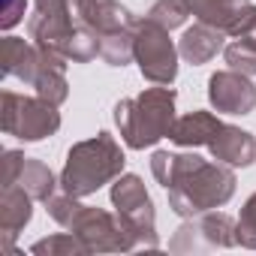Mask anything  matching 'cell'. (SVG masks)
<instances>
[{"mask_svg": "<svg viewBox=\"0 0 256 256\" xmlns=\"http://www.w3.org/2000/svg\"><path fill=\"white\" fill-rule=\"evenodd\" d=\"M157 181L169 193V205L181 217H196L202 211L220 208L235 193V175L226 163H208L199 154H169L157 151L151 157Z\"/></svg>", "mask_w": 256, "mask_h": 256, "instance_id": "1", "label": "cell"}, {"mask_svg": "<svg viewBox=\"0 0 256 256\" xmlns=\"http://www.w3.org/2000/svg\"><path fill=\"white\" fill-rule=\"evenodd\" d=\"M235 244L256 250V193L244 202L241 217L235 220Z\"/></svg>", "mask_w": 256, "mask_h": 256, "instance_id": "20", "label": "cell"}, {"mask_svg": "<svg viewBox=\"0 0 256 256\" xmlns=\"http://www.w3.org/2000/svg\"><path fill=\"white\" fill-rule=\"evenodd\" d=\"M208 148H211L214 160H220L226 166H250L256 160V139L250 133L238 130V126H229V124L220 126Z\"/></svg>", "mask_w": 256, "mask_h": 256, "instance_id": "15", "label": "cell"}, {"mask_svg": "<svg viewBox=\"0 0 256 256\" xmlns=\"http://www.w3.org/2000/svg\"><path fill=\"white\" fill-rule=\"evenodd\" d=\"M226 64L229 70H238L244 76L256 72V24L244 30L241 36H235V42L226 46Z\"/></svg>", "mask_w": 256, "mask_h": 256, "instance_id": "18", "label": "cell"}, {"mask_svg": "<svg viewBox=\"0 0 256 256\" xmlns=\"http://www.w3.org/2000/svg\"><path fill=\"white\" fill-rule=\"evenodd\" d=\"M235 244V220L229 214H196V220L184 223L169 241L172 253H199V250H226Z\"/></svg>", "mask_w": 256, "mask_h": 256, "instance_id": "9", "label": "cell"}, {"mask_svg": "<svg viewBox=\"0 0 256 256\" xmlns=\"http://www.w3.org/2000/svg\"><path fill=\"white\" fill-rule=\"evenodd\" d=\"M60 126L58 106L42 96H22L6 90L4 94V130L24 142H40Z\"/></svg>", "mask_w": 256, "mask_h": 256, "instance_id": "7", "label": "cell"}, {"mask_svg": "<svg viewBox=\"0 0 256 256\" xmlns=\"http://www.w3.org/2000/svg\"><path fill=\"white\" fill-rule=\"evenodd\" d=\"M187 12H190V10H187L184 0H157V4L151 6V12H148V18L172 30V28H178V24L187 18Z\"/></svg>", "mask_w": 256, "mask_h": 256, "instance_id": "21", "label": "cell"}, {"mask_svg": "<svg viewBox=\"0 0 256 256\" xmlns=\"http://www.w3.org/2000/svg\"><path fill=\"white\" fill-rule=\"evenodd\" d=\"M30 253L36 256H84L88 247L66 229V232H58V235H48L36 244H30Z\"/></svg>", "mask_w": 256, "mask_h": 256, "instance_id": "19", "label": "cell"}, {"mask_svg": "<svg viewBox=\"0 0 256 256\" xmlns=\"http://www.w3.org/2000/svg\"><path fill=\"white\" fill-rule=\"evenodd\" d=\"M112 205L126 229L136 250H154L160 247L157 238V217H154V202L142 184L139 175H120L112 187Z\"/></svg>", "mask_w": 256, "mask_h": 256, "instance_id": "5", "label": "cell"}, {"mask_svg": "<svg viewBox=\"0 0 256 256\" xmlns=\"http://www.w3.org/2000/svg\"><path fill=\"white\" fill-rule=\"evenodd\" d=\"M4 184H18L36 202H48L54 196V175H52V169L46 163H40V160H30V157L18 154V151H6Z\"/></svg>", "mask_w": 256, "mask_h": 256, "instance_id": "13", "label": "cell"}, {"mask_svg": "<svg viewBox=\"0 0 256 256\" xmlns=\"http://www.w3.org/2000/svg\"><path fill=\"white\" fill-rule=\"evenodd\" d=\"M72 10L78 16V24L90 28L100 36V46L108 36L133 30V24H136L118 0H72Z\"/></svg>", "mask_w": 256, "mask_h": 256, "instance_id": "11", "label": "cell"}, {"mask_svg": "<svg viewBox=\"0 0 256 256\" xmlns=\"http://www.w3.org/2000/svg\"><path fill=\"white\" fill-rule=\"evenodd\" d=\"M24 16V0H4V28L10 30Z\"/></svg>", "mask_w": 256, "mask_h": 256, "instance_id": "22", "label": "cell"}, {"mask_svg": "<svg viewBox=\"0 0 256 256\" xmlns=\"http://www.w3.org/2000/svg\"><path fill=\"white\" fill-rule=\"evenodd\" d=\"M184 4L199 22L232 36H241L256 24V4L250 0H184Z\"/></svg>", "mask_w": 256, "mask_h": 256, "instance_id": "10", "label": "cell"}, {"mask_svg": "<svg viewBox=\"0 0 256 256\" xmlns=\"http://www.w3.org/2000/svg\"><path fill=\"white\" fill-rule=\"evenodd\" d=\"M72 24V0H36V16L30 18V40L58 58L70 54V46L76 40Z\"/></svg>", "mask_w": 256, "mask_h": 256, "instance_id": "8", "label": "cell"}, {"mask_svg": "<svg viewBox=\"0 0 256 256\" xmlns=\"http://www.w3.org/2000/svg\"><path fill=\"white\" fill-rule=\"evenodd\" d=\"M30 202L34 196L18 184H4L0 196V229H4V250H12V238L30 223Z\"/></svg>", "mask_w": 256, "mask_h": 256, "instance_id": "14", "label": "cell"}, {"mask_svg": "<svg viewBox=\"0 0 256 256\" xmlns=\"http://www.w3.org/2000/svg\"><path fill=\"white\" fill-rule=\"evenodd\" d=\"M114 124L120 139L136 151L166 139L175 126V90L151 88L136 100H120L114 106Z\"/></svg>", "mask_w": 256, "mask_h": 256, "instance_id": "3", "label": "cell"}, {"mask_svg": "<svg viewBox=\"0 0 256 256\" xmlns=\"http://www.w3.org/2000/svg\"><path fill=\"white\" fill-rule=\"evenodd\" d=\"M220 48H223V30H217L205 22L187 28L181 36V54L190 64H208Z\"/></svg>", "mask_w": 256, "mask_h": 256, "instance_id": "17", "label": "cell"}, {"mask_svg": "<svg viewBox=\"0 0 256 256\" xmlns=\"http://www.w3.org/2000/svg\"><path fill=\"white\" fill-rule=\"evenodd\" d=\"M133 58L139 60L142 76L154 84H172L178 76V48L169 40V28L148 16L133 24Z\"/></svg>", "mask_w": 256, "mask_h": 256, "instance_id": "6", "label": "cell"}, {"mask_svg": "<svg viewBox=\"0 0 256 256\" xmlns=\"http://www.w3.org/2000/svg\"><path fill=\"white\" fill-rule=\"evenodd\" d=\"M220 120L211 114V112H190L184 114L181 120H175L169 139L181 148H193V145H211V139L217 136L220 130Z\"/></svg>", "mask_w": 256, "mask_h": 256, "instance_id": "16", "label": "cell"}, {"mask_svg": "<svg viewBox=\"0 0 256 256\" xmlns=\"http://www.w3.org/2000/svg\"><path fill=\"white\" fill-rule=\"evenodd\" d=\"M208 96H211V106L223 114H247L256 106V88L238 70H226V72L211 76Z\"/></svg>", "mask_w": 256, "mask_h": 256, "instance_id": "12", "label": "cell"}, {"mask_svg": "<svg viewBox=\"0 0 256 256\" xmlns=\"http://www.w3.org/2000/svg\"><path fill=\"white\" fill-rule=\"evenodd\" d=\"M124 169V151L108 133H96L88 142H78L66 154V166L60 172L64 193L82 199L96 193L102 184L114 181Z\"/></svg>", "mask_w": 256, "mask_h": 256, "instance_id": "4", "label": "cell"}, {"mask_svg": "<svg viewBox=\"0 0 256 256\" xmlns=\"http://www.w3.org/2000/svg\"><path fill=\"white\" fill-rule=\"evenodd\" d=\"M46 205H48V214L88 247V253H133L136 250L126 229L120 226L118 214L112 217L102 208L82 205L70 193L52 196Z\"/></svg>", "mask_w": 256, "mask_h": 256, "instance_id": "2", "label": "cell"}]
</instances>
